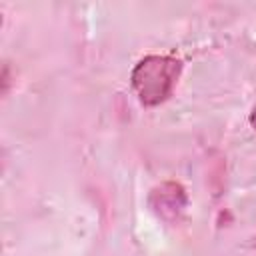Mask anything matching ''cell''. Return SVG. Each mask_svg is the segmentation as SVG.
<instances>
[{"mask_svg": "<svg viewBox=\"0 0 256 256\" xmlns=\"http://www.w3.org/2000/svg\"><path fill=\"white\" fill-rule=\"evenodd\" d=\"M152 208L162 218H174L186 208V194L184 188L176 182H164L152 190L150 196Z\"/></svg>", "mask_w": 256, "mask_h": 256, "instance_id": "7a4b0ae2", "label": "cell"}, {"mask_svg": "<svg viewBox=\"0 0 256 256\" xmlns=\"http://www.w3.org/2000/svg\"><path fill=\"white\" fill-rule=\"evenodd\" d=\"M248 122H250V126L256 130V102H254V106H252V110H250V116H248Z\"/></svg>", "mask_w": 256, "mask_h": 256, "instance_id": "3957f363", "label": "cell"}, {"mask_svg": "<svg viewBox=\"0 0 256 256\" xmlns=\"http://www.w3.org/2000/svg\"><path fill=\"white\" fill-rule=\"evenodd\" d=\"M182 74V60L168 54H148L136 62L130 74L132 90L146 108L166 102Z\"/></svg>", "mask_w": 256, "mask_h": 256, "instance_id": "6da1fadb", "label": "cell"}]
</instances>
